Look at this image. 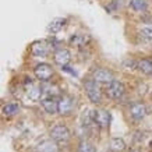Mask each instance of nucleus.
Wrapping results in <instances>:
<instances>
[{
	"label": "nucleus",
	"instance_id": "1",
	"mask_svg": "<svg viewBox=\"0 0 152 152\" xmlns=\"http://www.w3.org/2000/svg\"><path fill=\"white\" fill-rule=\"evenodd\" d=\"M84 88H85V92L87 96L89 98V101L92 103H99L102 101V91L98 83L95 80H88L84 83Z\"/></svg>",
	"mask_w": 152,
	"mask_h": 152
},
{
	"label": "nucleus",
	"instance_id": "2",
	"mask_svg": "<svg viewBox=\"0 0 152 152\" xmlns=\"http://www.w3.org/2000/svg\"><path fill=\"white\" fill-rule=\"evenodd\" d=\"M124 84L120 83V81H116V80H113L109 85H107V88H106V95L110 98V99H115V101H117V99H120V98L124 95Z\"/></svg>",
	"mask_w": 152,
	"mask_h": 152
},
{
	"label": "nucleus",
	"instance_id": "3",
	"mask_svg": "<svg viewBox=\"0 0 152 152\" xmlns=\"http://www.w3.org/2000/svg\"><path fill=\"white\" fill-rule=\"evenodd\" d=\"M34 74H35V77L38 80H41L43 83H48L49 80L53 77V69H52V66H49L48 63H41V64H38L34 70Z\"/></svg>",
	"mask_w": 152,
	"mask_h": 152
},
{
	"label": "nucleus",
	"instance_id": "4",
	"mask_svg": "<svg viewBox=\"0 0 152 152\" xmlns=\"http://www.w3.org/2000/svg\"><path fill=\"white\" fill-rule=\"evenodd\" d=\"M50 137L56 142H64L70 138V130L64 124H57L52 129Z\"/></svg>",
	"mask_w": 152,
	"mask_h": 152
},
{
	"label": "nucleus",
	"instance_id": "5",
	"mask_svg": "<svg viewBox=\"0 0 152 152\" xmlns=\"http://www.w3.org/2000/svg\"><path fill=\"white\" fill-rule=\"evenodd\" d=\"M92 120L99 127H107L109 121H110V115L105 109H96V110L92 112Z\"/></svg>",
	"mask_w": 152,
	"mask_h": 152
},
{
	"label": "nucleus",
	"instance_id": "6",
	"mask_svg": "<svg viewBox=\"0 0 152 152\" xmlns=\"http://www.w3.org/2000/svg\"><path fill=\"white\" fill-rule=\"evenodd\" d=\"M92 80H95L96 83L110 84L113 81V73L107 69H96L92 74Z\"/></svg>",
	"mask_w": 152,
	"mask_h": 152
},
{
	"label": "nucleus",
	"instance_id": "7",
	"mask_svg": "<svg viewBox=\"0 0 152 152\" xmlns=\"http://www.w3.org/2000/svg\"><path fill=\"white\" fill-rule=\"evenodd\" d=\"M41 105L43 107V110L49 113V115H55L59 112V101L53 96H46L41 101Z\"/></svg>",
	"mask_w": 152,
	"mask_h": 152
},
{
	"label": "nucleus",
	"instance_id": "8",
	"mask_svg": "<svg viewBox=\"0 0 152 152\" xmlns=\"http://www.w3.org/2000/svg\"><path fill=\"white\" fill-rule=\"evenodd\" d=\"M74 107V101L71 99L70 96L64 95V96H61L59 99V113L61 116H67L71 113Z\"/></svg>",
	"mask_w": 152,
	"mask_h": 152
},
{
	"label": "nucleus",
	"instance_id": "9",
	"mask_svg": "<svg viewBox=\"0 0 152 152\" xmlns=\"http://www.w3.org/2000/svg\"><path fill=\"white\" fill-rule=\"evenodd\" d=\"M130 113H131V117H133V119L141 120L147 115V107H145V105L141 103V102H134L133 105L130 106Z\"/></svg>",
	"mask_w": 152,
	"mask_h": 152
},
{
	"label": "nucleus",
	"instance_id": "10",
	"mask_svg": "<svg viewBox=\"0 0 152 152\" xmlns=\"http://www.w3.org/2000/svg\"><path fill=\"white\" fill-rule=\"evenodd\" d=\"M55 61L57 63L59 66L61 67H64L70 63V60H71V55H70V52L67 49H59V50L55 52Z\"/></svg>",
	"mask_w": 152,
	"mask_h": 152
},
{
	"label": "nucleus",
	"instance_id": "11",
	"mask_svg": "<svg viewBox=\"0 0 152 152\" xmlns=\"http://www.w3.org/2000/svg\"><path fill=\"white\" fill-rule=\"evenodd\" d=\"M31 52L35 56H46L48 52H49V46H48L46 42H42V41L34 42L32 46H31Z\"/></svg>",
	"mask_w": 152,
	"mask_h": 152
},
{
	"label": "nucleus",
	"instance_id": "12",
	"mask_svg": "<svg viewBox=\"0 0 152 152\" xmlns=\"http://www.w3.org/2000/svg\"><path fill=\"white\" fill-rule=\"evenodd\" d=\"M66 25V20L64 18H55L49 25H48V31L52 34H57L61 28Z\"/></svg>",
	"mask_w": 152,
	"mask_h": 152
},
{
	"label": "nucleus",
	"instance_id": "13",
	"mask_svg": "<svg viewBox=\"0 0 152 152\" xmlns=\"http://www.w3.org/2000/svg\"><path fill=\"white\" fill-rule=\"evenodd\" d=\"M137 69L144 74H152V61L148 59L140 60L138 64H137Z\"/></svg>",
	"mask_w": 152,
	"mask_h": 152
},
{
	"label": "nucleus",
	"instance_id": "14",
	"mask_svg": "<svg viewBox=\"0 0 152 152\" xmlns=\"http://www.w3.org/2000/svg\"><path fill=\"white\" fill-rule=\"evenodd\" d=\"M88 41H89V37H87V35H74L70 39V43L73 46H85Z\"/></svg>",
	"mask_w": 152,
	"mask_h": 152
},
{
	"label": "nucleus",
	"instance_id": "15",
	"mask_svg": "<svg viewBox=\"0 0 152 152\" xmlns=\"http://www.w3.org/2000/svg\"><path fill=\"white\" fill-rule=\"evenodd\" d=\"M110 148L115 152H123L126 149V142L121 138H113L110 141Z\"/></svg>",
	"mask_w": 152,
	"mask_h": 152
},
{
	"label": "nucleus",
	"instance_id": "16",
	"mask_svg": "<svg viewBox=\"0 0 152 152\" xmlns=\"http://www.w3.org/2000/svg\"><path fill=\"white\" fill-rule=\"evenodd\" d=\"M130 6H131V9L135 10V11H145L148 7L145 0H131V1H130Z\"/></svg>",
	"mask_w": 152,
	"mask_h": 152
},
{
	"label": "nucleus",
	"instance_id": "17",
	"mask_svg": "<svg viewBox=\"0 0 152 152\" xmlns=\"http://www.w3.org/2000/svg\"><path fill=\"white\" fill-rule=\"evenodd\" d=\"M18 112V105L17 103H7L3 106V115L4 116H13Z\"/></svg>",
	"mask_w": 152,
	"mask_h": 152
},
{
	"label": "nucleus",
	"instance_id": "18",
	"mask_svg": "<svg viewBox=\"0 0 152 152\" xmlns=\"http://www.w3.org/2000/svg\"><path fill=\"white\" fill-rule=\"evenodd\" d=\"M140 34L141 37L147 38V39H152V25L151 24H144L140 27Z\"/></svg>",
	"mask_w": 152,
	"mask_h": 152
},
{
	"label": "nucleus",
	"instance_id": "19",
	"mask_svg": "<svg viewBox=\"0 0 152 152\" xmlns=\"http://www.w3.org/2000/svg\"><path fill=\"white\" fill-rule=\"evenodd\" d=\"M39 152H56V145L52 141H45L39 145Z\"/></svg>",
	"mask_w": 152,
	"mask_h": 152
},
{
	"label": "nucleus",
	"instance_id": "20",
	"mask_svg": "<svg viewBox=\"0 0 152 152\" xmlns=\"http://www.w3.org/2000/svg\"><path fill=\"white\" fill-rule=\"evenodd\" d=\"M78 152H96L95 147L88 141H81L78 145Z\"/></svg>",
	"mask_w": 152,
	"mask_h": 152
},
{
	"label": "nucleus",
	"instance_id": "21",
	"mask_svg": "<svg viewBox=\"0 0 152 152\" xmlns=\"http://www.w3.org/2000/svg\"><path fill=\"white\" fill-rule=\"evenodd\" d=\"M39 95H41V91H39L38 88H35V87H32V89H29V91H28V96L31 98L32 101L38 99V98H39Z\"/></svg>",
	"mask_w": 152,
	"mask_h": 152
},
{
	"label": "nucleus",
	"instance_id": "22",
	"mask_svg": "<svg viewBox=\"0 0 152 152\" xmlns=\"http://www.w3.org/2000/svg\"><path fill=\"white\" fill-rule=\"evenodd\" d=\"M130 152H138V151H135V149H131V151H130Z\"/></svg>",
	"mask_w": 152,
	"mask_h": 152
}]
</instances>
